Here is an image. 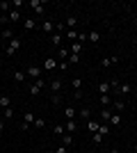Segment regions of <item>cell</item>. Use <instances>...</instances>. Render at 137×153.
Here are the masks:
<instances>
[{"label": "cell", "instance_id": "obj_1", "mask_svg": "<svg viewBox=\"0 0 137 153\" xmlns=\"http://www.w3.org/2000/svg\"><path fill=\"white\" fill-rule=\"evenodd\" d=\"M41 71H44L41 66H37V64H30V66L25 69V76H27V78H32V80H39V78H41Z\"/></svg>", "mask_w": 137, "mask_h": 153}, {"label": "cell", "instance_id": "obj_22", "mask_svg": "<svg viewBox=\"0 0 137 153\" xmlns=\"http://www.w3.org/2000/svg\"><path fill=\"white\" fill-rule=\"evenodd\" d=\"M53 135H59V137H62V135H66V128L62 126V123H57V126H53Z\"/></svg>", "mask_w": 137, "mask_h": 153}, {"label": "cell", "instance_id": "obj_20", "mask_svg": "<svg viewBox=\"0 0 137 153\" xmlns=\"http://www.w3.org/2000/svg\"><path fill=\"white\" fill-rule=\"evenodd\" d=\"M98 126H101V123L94 121V119H89V121H87V130H89V133H98Z\"/></svg>", "mask_w": 137, "mask_h": 153}, {"label": "cell", "instance_id": "obj_8", "mask_svg": "<svg viewBox=\"0 0 137 153\" xmlns=\"http://www.w3.org/2000/svg\"><path fill=\"white\" fill-rule=\"evenodd\" d=\"M50 89H53V94H59V89H62V80L59 78H50Z\"/></svg>", "mask_w": 137, "mask_h": 153}, {"label": "cell", "instance_id": "obj_41", "mask_svg": "<svg viewBox=\"0 0 137 153\" xmlns=\"http://www.w3.org/2000/svg\"><path fill=\"white\" fill-rule=\"evenodd\" d=\"M57 66H59L62 71H66V69H69V62H57Z\"/></svg>", "mask_w": 137, "mask_h": 153}, {"label": "cell", "instance_id": "obj_29", "mask_svg": "<svg viewBox=\"0 0 137 153\" xmlns=\"http://www.w3.org/2000/svg\"><path fill=\"white\" fill-rule=\"evenodd\" d=\"M34 119H37V117H34L32 112H25V114H23V121H25L27 126H30V123H34Z\"/></svg>", "mask_w": 137, "mask_h": 153}, {"label": "cell", "instance_id": "obj_27", "mask_svg": "<svg viewBox=\"0 0 137 153\" xmlns=\"http://www.w3.org/2000/svg\"><path fill=\"white\" fill-rule=\"evenodd\" d=\"M0 37H2V39H9V41H12V39H14V32H12V27H5V30L0 32Z\"/></svg>", "mask_w": 137, "mask_h": 153}, {"label": "cell", "instance_id": "obj_4", "mask_svg": "<svg viewBox=\"0 0 137 153\" xmlns=\"http://www.w3.org/2000/svg\"><path fill=\"white\" fill-rule=\"evenodd\" d=\"M71 87H73V91H76V98H80V96H82V78H73L71 80Z\"/></svg>", "mask_w": 137, "mask_h": 153}, {"label": "cell", "instance_id": "obj_19", "mask_svg": "<svg viewBox=\"0 0 137 153\" xmlns=\"http://www.w3.org/2000/svg\"><path fill=\"white\" fill-rule=\"evenodd\" d=\"M87 39H89L91 44H98V41H101V32H98V30H91V32H89V37H87Z\"/></svg>", "mask_w": 137, "mask_h": 153}, {"label": "cell", "instance_id": "obj_13", "mask_svg": "<svg viewBox=\"0 0 137 153\" xmlns=\"http://www.w3.org/2000/svg\"><path fill=\"white\" fill-rule=\"evenodd\" d=\"M62 32H53L50 34V41H53V46H59V48H62Z\"/></svg>", "mask_w": 137, "mask_h": 153}, {"label": "cell", "instance_id": "obj_26", "mask_svg": "<svg viewBox=\"0 0 137 153\" xmlns=\"http://www.w3.org/2000/svg\"><path fill=\"white\" fill-rule=\"evenodd\" d=\"M57 57H59V62H66V59H69V48H59Z\"/></svg>", "mask_w": 137, "mask_h": 153}, {"label": "cell", "instance_id": "obj_24", "mask_svg": "<svg viewBox=\"0 0 137 153\" xmlns=\"http://www.w3.org/2000/svg\"><path fill=\"white\" fill-rule=\"evenodd\" d=\"M107 123H110V126H119V123H121V114H119V112H114V114L110 117V121H107Z\"/></svg>", "mask_w": 137, "mask_h": 153}, {"label": "cell", "instance_id": "obj_46", "mask_svg": "<svg viewBox=\"0 0 137 153\" xmlns=\"http://www.w3.org/2000/svg\"><path fill=\"white\" fill-rule=\"evenodd\" d=\"M0 117H2V108H0Z\"/></svg>", "mask_w": 137, "mask_h": 153}, {"label": "cell", "instance_id": "obj_6", "mask_svg": "<svg viewBox=\"0 0 137 153\" xmlns=\"http://www.w3.org/2000/svg\"><path fill=\"white\" fill-rule=\"evenodd\" d=\"M98 91H101V96H107L112 91V87H110V80H103V82H98Z\"/></svg>", "mask_w": 137, "mask_h": 153}, {"label": "cell", "instance_id": "obj_30", "mask_svg": "<svg viewBox=\"0 0 137 153\" xmlns=\"http://www.w3.org/2000/svg\"><path fill=\"white\" fill-rule=\"evenodd\" d=\"M14 80H16V82H23V80H25V71H14Z\"/></svg>", "mask_w": 137, "mask_h": 153}, {"label": "cell", "instance_id": "obj_37", "mask_svg": "<svg viewBox=\"0 0 137 153\" xmlns=\"http://www.w3.org/2000/svg\"><path fill=\"white\" fill-rule=\"evenodd\" d=\"M80 62V55H73V53H69V64H76Z\"/></svg>", "mask_w": 137, "mask_h": 153}, {"label": "cell", "instance_id": "obj_10", "mask_svg": "<svg viewBox=\"0 0 137 153\" xmlns=\"http://www.w3.org/2000/svg\"><path fill=\"white\" fill-rule=\"evenodd\" d=\"M119 62V57H103L101 59V66H103V69H110L112 64H117Z\"/></svg>", "mask_w": 137, "mask_h": 153}, {"label": "cell", "instance_id": "obj_11", "mask_svg": "<svg viewBox=\"0 0 137 153\" xmlns=\"http://www.w3.org/2000/svg\"><path fill=\"white\" fill-rule=\"evenodd\" d=\"M7 19H9V23H19V21H21V14H19V9H9Z\"/></svg>", "mask_w": 137, "mask_h": 153}, {"label": "cell", "instance_id": "obj_44", "mask_svg": "<svg viewBox=\"0 0 137 153\" xmlns=\"http://www.w3.org/2000/svg\"><path fill=\"white\" fill-rule=\"evenodd\" d=\"M5 130V121H2V117H0V133Z\"/></svg>", "mask_w": 137, "mask_h": 153}, {"label": "cell", "instance_id": "obj_5", "mask_svg": "<svg viewBox=\"0 0 137 153\" xmlns=\"http://www.w3.org/2000/svg\"><path fill=\"white\" fill-rule=\"evenodd\" d=\"M41 69H46V71H53V69H57V59H55V57H48V59H44Z\"/></svg>", "mask_w": 137, "mask_h": 153}, {"label": "cell", "instance_id": "obj_40", "mask_svg": "<svg viewBox=\"0 0 137 153\" xmlns=\"http://www.w3.org/2000/svg\"><path fill=\"white\" fill-rule=\"evenodd\" d=\"M91 140H94V144H101V142H103V135H101V133H94Z\"/></svg>", "mask_w": 137, "mask_h": 153}, {"label": "cell", "instance_id": "obj_34", "mask_svg": "<svg viewBox=\"0 0 137 153\" xmlns=\"http://www.w3.org/2000/svg\"><path fill=\"white\" fill-rule=\"evenodd\" d=\"M98 101L103 103V108H107V105H110V103H112V98H110V94H107V96H101Z\"/></svg>", "mask_w": 137, "mask_h": 153}, {"label": "cell", "instance_id": "obj_23", "mask_svg": "<svg viewBox=\"0 0 137 153\" xmlns=\"http://www.w3.org/2000/svg\"><path fill=\"white\" fill-rule=\"evenodd\" d=\"M0 108H2V110L12 108V98H9V96H0Z\"/></svg>", "mask_w": 137, "mask_h": 153}, {"label": "cell", "instance_id": "obj_15", "mask_svg": "<svg viewBox=\"0 0 137 153\" xmlns=\"http://www.w3.org/2000/svg\"><path fill=\"white\" fill-rule=\"evenodd\" d=\"M66 133L71 135V133H76V130H78V123H76V119H69V121H66Z\"/></svg>", "mask_w": 137, "mask_h": 153}, {"label": "cell", "instance_id": "obj_16", "mask_svg": "<svg viewBox=\"0 0 137 153\" xmlns=\"http://www.w3.org/2000/svg\"><path fill=\"white\" fill-rule=\"evenodd\" d=\"M69 51H71L73 55H80V53H82V44H80V41H73V44L69 46Z\"/></svg>", "mask_w": 137, "mask_h": 153}, {"label": "cell", "instance_id": "obj_28", "mask_svg": "<svg viewBox=\"0 0 137 153\" xmlns=\"http://www.w3.org/2000/svg\"><path fill=\"white\" fill-rule=\"evenodd\" d=\"M112 105H114V110H117V112H124V108H126V103L121 101V98H117V101H112Z\"/></svg>", "mask_w": 137, "mask_h": 153}, {"label": "cell", "instance_id": "obj_45", "mask_svg": "<svg viewBox=\"0 0 137 153\" xmlns=\"http://www.w3.org/2000/svg\"><path fill=\"white\" fill-rule=\"evenodd\" d=\"M110 153H119V151H114V149H112V151H110Z\"/></svg>", "mask_w": 137, "mask_h": 153}, {"label": "cell", "instance_id": "obj_38", "mask_svg": "<svg viewBox=\"0 0 137 153\" xmlns=\"http://www.w3.org/2000/svg\"><path fill=\"white\" fill-rule=\"evenodd\" d=\"M2 117H5V119H9V117H14V110H12V108H5V110H2Z\"/></svg>", "mask_w": 137, "mask_h": 153}, {"label": "cell", "instance_id": "obj_3", "mask_svg": "<svg viewBox=\"0 0 137 153\" xmlns=\"http://www.w3.org/2000/svg\"><path fill=\"white\" fill-rule=\"evenodd\" d=\"M19 48H21V39H16V37H14L12 41H9V46L5 48V53H7V55H14V53L19 51Z\"/></svg>", "mask_w": 137, "mask_h": 153}, {"label": "cell", "instance_id": "obj_32", "mask_svg": "<svg viewBox=\"0 0 137 153\" xmlns=\"http://www.w3.org/2000/svg\"><path fill=\"white\" fill-rule=\"evenodd\" d=\"M66 39H69V41H78V32L76 30H66Z\"/></svg>", "mask_w": 137, "mask_h": 153}, {"label": "cell", "instance_id": "obj_14", "mask_svg": "<svg viewBox=\"0 0 137 153\" xmlns=\"http://www.w3.org/2000/svg\"><path fill=\"white\" fill-rule=\"evenodd\" d=\"M64 117H69V119H76V117H78V110L73 108V105H66V108H64Z\"/></svg>", "mask_w": 137, "mask_h": 153}, {"label": "cell", "instance_id": "obj_47", "mask_svg": "<svg viewBox=\"0 0 137 153\" xmlns=\"http://www.w3.org/2000/svg\"><path fill=\"white\" fill-rule=\"evenodd\" d=\"M0 27H2V21H0Z\"/></svg>", "mask_w": 137, "mask_h": 153}, {"label": "cell", "instance_id": "obj_9", "mask_svg": "<svg viewBox=\"0 0 137 153\" xmlns=\"http://www.w3.org/2000/svg\"><path fill=\"white\" fill-rule=\"evenodd\" d=\"M39 27L46 32V34H53V32H55V23H50V21H44V23H41Z\"/></svg>", "mask_w": 137, "mask_h": 153}, {"label": "cell", "instance_id": "obj_21", "mask_svg": "<svg viewBox=\"0 0 137 153\" xmlns=\"http://www.w3.org/2000/svg\"><path fill=\"white\" fill-rule=\"evenodd\" d=\"M64 25H66V30H73V27L78 25V19H76V16H69V19H66V23H64Z\"/></svg>", "mask_w": 137, "mask_h": 153}, {"label": "cell", "instance_id": "obj_42", "mask_svg": "<svg viewBox=\"0 0 137 153\" xmlns=\"http://www.w3.org/2000/svg\"><path fill=\"white\" fill-rule=\"evenodd\" d=\"M12 7H14V9H16V7H23V0H14Z\"/></svg>", "mask_w": 137, "mask_h": 153}, {"label": "cell", "instance_id": "obj_18", "mask_svg": "<svg viewBox=\"0 0 137 153\" xmlns=\"http://www.w3.org/2000/svg\"><path fill=\"white\" fill-rule=\"evenodd\" d=\"M112 114H114V112H112V110H107V108H103V110H101V119H103V123H107V121H110V117Z\"/></svg>", "mask_w": 137, "mask_h": 153}, {"label": "cell", "instance_id": "obj_31", "mask_svg": "<svg viewBox=\"0 0 137 153\" xmlns=\"http://www.w3.org/2000/svg\"><path fill=\"white\" fill-rule=\"evenodd\" d=\"M78 117H85L87 121H89V117H91V110H89V108H82V110H78Z\"/></svg>", "mask_w": 137, "mask_h": 153}, {"label": "cell", "instance_id": "obj_39", "mask_svg": "<svg viewBox=\"0 0 137 153\" xmlns=\"http://www.w3.org/2000/svg\"><path fill=\"white\" fill-rule=\"evenodd\" d=\"M9 7H12V2H0V12H2V14L9 12Z\"/></svg>", "mask_w": 137, "mask_h": 153}, {"label": "cell", "instance_id": "obj_17", "mask_svg": "<svg viewBox=\"0 0 137 153\" xmlns=\"http://www.w3.org/2000/svg\"><path fill=\"white\" fill-rule=\"evenodd\" d=\"M23 27H25V30H37L39 25H37V21H34V19H25V21H23Z\"/></svg>", "mask_w": 137, "mask_h": 153}, {"label": "cell", "instance_id": "obj_7", "mask_svg": "<svg viewBox=\"0 0 137 153\" xmlns=\"http://www.w3.org/2000/svg\"><path fill=\"white\" fill-rule=\"evenodd\" d=\"M117 91H119V94H121V96H128V94H130V91H133V85H130V82H124V85L119 82Z\"/></svg>", "mask_w": 137, "mask_h": 153}, {"label": "cell", "instance_id": "obj_33", "mask_svg": "<svg viewBox=\"0 0 137 153\" xmlns=\"http://www.w3.org/2000/svg\"><path fill=\"white\" fill-rule=\"evenodd\" d=\"M98 133L103 135V137H105V135H110V126H107V123H101V126H98Z\"/></svg>", "mask_w": 137, "mask_h": 153}, {"label": "cell", "instance_id": "obj_35", "mask_svg": "<svg viewBox=\"0 0 137 153\" xmlns=\"http://www.w3.org/2000/svg\"><path fill=\"white\" fill-rule=\"evenodd\" d=\"M50 103H53V105H59V103H62V96H59V94H53L50 96Z\"/></svg>", "mask_w": 137, "mask_h": 153}, {"label": "cell", "instance_id": "obj_48", "mask_svg": "<svg viewBox=\"0 0 137 153\" xmlns=\"http://www.w3.org/2000/svg\"><path fill=\"white\" fill-rule=\"evenodd\" d=\"M48 153H55V151H48Z\"/></svg>", "mask_w": 137, "mask_h": 153}, {"label": "cell", "instance_id": "obj_36", "mask_svg": "<svg viewBox=\"0 0 137 153\" xmlns=\"http://www.w3.org/2000/svg\"><path fill=\"white\" fill-rule=\"evenodd\" d=\"M34 128H46V121L41 119V117H37V119H34Z\"/></svg>", "mask_w": 137, "mask_h": 153}, {"label": "cell", "instance_id": "obj_25", "mask_svg": "<svg viewBox=\"0 0 137 153\" xmlns=\"http://www.w3.org/2000/svg\"><path fill=\"white\" fill-rule=\"evenodd\" d=\"M71 144H73V137H71V135H69V133H66V135H62V146H66V149H69Z\"/></svg>", "mask_w": 137, "mask_h": 153}, {"label": "cell", "instance_id": "obj_43", "mask_svg": "<svg viewBox=\"0 0 137 153\" xmlns=\"http://www.w3.org/2000/svg\"><path fill=\"white\" fill-rule=\"evenodd\" d=\"M55 153H69V149H66V146H59V149H57Z\"/></svg>", "mask_w": 137, "mask_h": 153}, {"label": "cell", "instance_id": "obj_2", "mask_svg": "<svg viewBox=\"0 0 137 153\" xmlns=\"http://www.w3.org/2000/svg\"><path fill=\"white\" fill-rule=\"evenodd\" d=\"M44 85H46V80H44V78L34 80V82L30 85V94H32V96H39V94H41V89H44Z\"/></svg>", "mask_w": 137, "mask_h": 153}, {"label": "cell", "instance_id": "obj_12", "mask_svg": "<svg viewBox=\"0 0 137 153\" xmlns=\"http://www.w3.org/2000/svg\"><path fill=\"white\" fill-rule=\"evenodd\" d=\"M30 7H32L37 14H44V2H41V0H30Z\"/></svg>", "mask_w": 137, "mask_h": 153}]
</instances>
